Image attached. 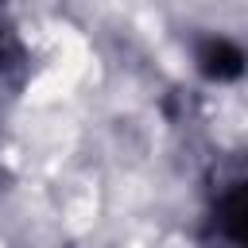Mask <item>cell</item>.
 Segmentation results:
<instances>
[{
  "label": "cell",
  "mask_w": 248,
  "mask_h": 248,
  "mask_svg": "<svg viewBox=\"0 0 248 248\" xmlns=\"http://www.w3.org/2000/svg\"><path fill=\"white\" fill-rule=\"evenodd\" d=\"M209 229L221 248H248V170L217 186L209 205Z\"/></svg>",
  "instance_id": "cell-1"
},
{
  "label": "cell",
  "mask_w": 248,
  "mask_h": 248,
  "mask_svg": "<svg viewBox=\"0 0 248 248\" xmlns=\"http://www.w3.org/2000/svg\"><path fill=\"white\" fill-rule=\"evenodd\" d=\"M194 70L209 85H232L248 74V50L240 39L225 31H209L194 43Z\"/></svg>",
  "instance_id": "cell-2"
}]
</instances>
